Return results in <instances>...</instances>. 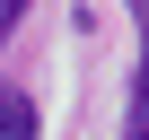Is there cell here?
<instances>
[{"mask_svg": "<svg viewBox=\"0 0 149 140\" xmlns=\"http://www.w3.org/2000/svg\"><path fill=\"white\" fill-rule=\"evenodd\" d=\"M0 140H35V105L18 88H0Z\"/></svg>", "mask_w": 149, "mask_h": 140, "instance_id": "cell-1", "label": "cell"}, {"mask_svg": "<svg viewBox=\"0 0 149 140\" xmlns=\"http://www.w3.org/2000/svg\"><path fill=\"white\" fill-rule=\"evenodd\" d=\"M123 140H149V61H140V79H132V131Z\"/></svg>", "mask_w": 149, "mask_h": 140, "instance_id": "cell-2", "label": "cell"}, {"mask_svg": "<svg viewBox=\"0 0 149 140\" xmlns=\"http://www.w3.org/2000/svg\"><path fill=\"white\" fill-rule=\"evenodd\" d=\"M35 9V0H0V53H9V35H18V18Z\"/></svg>", "mask_w": 149, "mask_h": 140, "instance_id": "cell-3", "label": "cell"}, {"mask_svg": "<svg viewBox=\"0 0 149 140\" xmlns=\"http://www.w3.org/2000/svg\"><path fill=\"white\" fill-rule=\"evenodd\" d=\"M132 18H140V26H149V0H132Z\"/></svg>", "mask_w": 149, "mask_h": 140, "instance_id": "cell-4", "label": "cell"}]
</instances>
